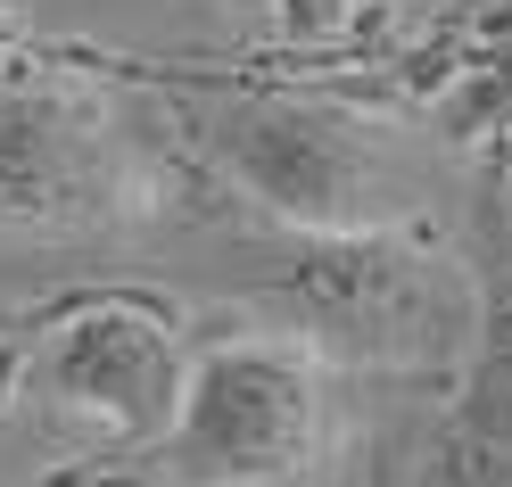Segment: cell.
Here are the masks:
<instances>
[{
    "instance_id": "obj_1",
    "label": "cell",
    "mask_w": 512,
    "mask_h": 487,
    "mask_svg": "<svg viewBox=\"0 0 512 487\" xmlns=\"http://www.w3.org/2000/svg\"><path fill=\"white\" fill-rule=\"evenodd\" d=\"M199 157L240 199L298 240H364L413 232L422 215V157L389 124L356 108L298 100V91H182Z\"/></svg>"
},
{
    "instance_id": "obj_2",
    "label": "cell",
    "mask_w": 512,
    "mask_h": 487,
    "mask_svg": "<svg viewBox=\"0 0 512 487\" xmlns=\"http://www.w3.org/2000/svg\"><path fill=\"white\" fill-rule=\"evenodd\" d=\"M256 331L306 347L314 364H438L463 339V289L413 232H364V240H298L273 232L240 265Z\"/></svg>"
},
{
    "instance_id": "obj_3",
    "label": "cell",
    "mask_w": 512,
    "mask_h": 487,
    "mask_svg": "<svg viewBox=\"0 0 512 487\" xmlns=\"http://www.w3.org/2000/svg\"><path fill=\"white\" fill-rule=\"evenodd\" d=\"M331 372L265 331L190 347L174 430L149 446L157 487H323Z\"/></svg>"
},
{
    "instance_id": "obj_4",
    "label": "cell",
    "mask_w": 512,
    "mask_h": 487,
    "mask_svg": "<svg viewBox=\"0 0 512 487\" xmlns=\"http://www.w3.org/2000/svg\"><path fill=\"white\" fill-rule=\"evenodd\" d=\"M182 380H190V347L141 298H83L25 355V388L50 413L100 430L108 446H141V454L174 430Z\"/></svg>"
},
{
    "instance_id": "obj_5",
    "label": "cell",
    "mask_w": 512,
    "mask_h": 487,
    "mask_svg": "<svg viewBox=\"0 0 512 487\" xmlns=\"http://www.w3.org/2000/svg\"><path fill=\"white\" fill-rule=\"evenodd\" d=\"M133 207V166L108 116L67 83L0 67V223L9 232H100Z\"/></svg>"
},
{
    "instance_id": "obj_6",
    "label": "cell",
    "mask_w": 512,
    "mask_h": 487,
    "mask_svg": "<svg viewBox=\"0 0 512 487\" xmlns=\"http://www.w3.org/2000/svg\"><path fill=\"white\" fill-rule=\"evenodd\" d=\"M422 487H512V430H488V421L463 413V430L430 454Z\"/></svg>"
},
{
    "instance_id": "obj_7",
    "label": "cell",
    "mask_w": 512,
    "mask_h": 487,
    "mask_svg": "<svg viewBox=\"0 0 512 487\" xmlns=\"http://www.w3.org/2000/svg\"><path fill=\"white\" fill-rule=\"evenodd\" d=\"M0 50H9V25H0Z\"/></svg>"
}]
</instances>
